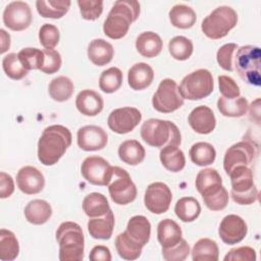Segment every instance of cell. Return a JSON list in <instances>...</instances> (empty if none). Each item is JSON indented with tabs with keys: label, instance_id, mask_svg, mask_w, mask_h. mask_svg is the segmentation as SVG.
I'll use <instances>...</instances> for the list:
<instances>
[{
	"label": "cell",
	"instance_id": "obj_48",
	"mask_svg": "<svg viewBox=\"0 0 261 261\" xmlns=\"http://www.w3.org/2000/svg\"><path fill=\"white\" fill-rule=\"evenodd\" d=\"M161 251L166 261H182L190 254V246L186 240L181 239L175 246L167 249L162 248Z\"/></svg>",
	"mask_w": 261,
	"mask_h": 261
},
{
	"label": "cell",
	"instance_id": "obj_7",
	"mask_svg": "<svg viewBox=\"0 0 261 261\" xmlns=\"http://www.w3.org/2000/svg\"><path fill=\"white\" fill-rule=\"evenodd\" d=\"M232 200L240 205H251L258 200V190L254 185L253 171L248 166L240 165L229 172Z\"/></svg>",
	"mask_w": 261,
	"mask_h": 261
},
{
	"label": "cell",
	"instance_id": "obj_30",
	"mask_svg": "<svg viewBox=\"0 0 261 261\" xmlns=\"http://www.w3.org/2000/svg\"><path fill=\"white\" fill-rule=\"evenodd\" d=\"M71 2L68 0H38L36 7L38 13L45 18H61L67 13Z\"/></svg>",
	"mask_w": 261,
	"mask_h": 261
},
{
	"label": "cell",
	"instance_id": "obj_42",
	"mask_svg": "<svg viewBox=\"0 0 261 261\" xmlns=\"http://www.w3.org/2000/svg\"><path fill=\"white\" fill-rule=\"evenodd\" d=\"M194 47L190 39L184 36H175L168 43V51L176 60H187L191 57Z\"/></svg>",
	"mask_w": 261,
	"mask_h": 261
},
{
	"label": "cell",
	"instance_id": "obj_36",
	"mask_svg": "<svg viewBox=\"0 0 261 261\" xmlns=\"http://www.w3.org/2000/svg\"><path fill=\"white\" fill-rule=\"evenodd\" d=\"M48 91L50 97L57 102L67 101L73 94L74 86L71 80L64 75H59L53 79L49 86Z\"/></svg>",
	"mask_w": 261,
	"mask_h": 261
},
{
	"label": "cell",
	"instance_id": "obj_40",
	"mask_svg": "<svg viewBox=\"0 0 261 261\" xmlns=\"http://www.w3.org/2000/svg\"><path fill=\"white\" fill-rule=\"evenodd\" d=\"M19 253V245L15 234L8 229L0 230V259L2 261H12Z\"/></svg>",
	"mask_w": 261,
	"mask_h": 261
},
{
	"label": "cell",
	"instance_id": "obj_39",
	"mask_svg": "<svg viewBox=\"0 0 261 261\" xmlns=\"http://www.w3.org/2000/svg\"><path fill=\"white\" fill-rule=\"evenodd\" d=\"M248 101L244 97L236 99H226L220 97L217 101V108L223 116L227 117H242L247 113Z\"/></svg>",
	"mask_w": 261,
	"mask_h": 261
},
{
	"label": "cell",
	"instance_id": "obj_9",
	"mask_svg": "<svg viewBox=\"0 0 261 261\" xmlns=\"http://www.w3.org/2000/svg\"><path fill=\"white\" fill-rule=\"evenodd\" d=\"M152 105L155 110L161 113L173 112L184 105V98L179 94L175 81L164 79L160 82L153 95Z\"/></svg>",
	"mask_w": 261,
	"mask_h": 261
},
{
	"label": "cell",
	"instance_id": "obj_5",
	"mask_svg": "<svg viewBox=\"0 0 261 261\" xmlns=\"http://www.w3.org/2000/svg\"><path fill=\"white\" fill-rule=\"evenodd\" d=\"M237 22L238 14L236 10L222 5L216 7L202 20L201 30L207 38L218 40L225 37L237 25Z\"/></svg>",
	"mask_w": 261,
	"mask_h": 261
},
{
	"label": "cell",
	"instance_id": "obj_45",
	"mask_svg": "<svg viewBox=\"0 0 261 261\" xmlns=\"http://www.w3.org/2000/svg\"><path fill=\"white\" fill-rule=\"evenodd\" d=\"M195 185L197 191L202 194L203 192L214 186L222 185V178L216 169L204 168L198 172Z\"/></svg>",
	"mask_w": 261,
	"mask_h": 261
},
{
	"label": "cell",
	"instance_id": "obj_3",
	"mask_svg": "<svg viewBox=\"0 0 261 261\" xmlns=\"http://www.w3.org/2000/svg\"><path fill=\"white\" fill-rule=\"evenodd\" d=\"M56 241L59 245V260L82 261L84 259L85 238L77 223L62 222L56 230Z\"/></svg>",
	"mask_w": 261,
	"mask_h": 261
},
{
	"label": "cell",
	"instance_id": "obj_26",
	"mask_svg": "<svg viewBox=\"0 0 261 261\" xmlns=\"http://www.w3.org/2000/svg\"><path fill=\"white\" fill-rule=\"evenodd\" d=\"M125 232L143 247L147 245L151 237V223L143 215L133 216L126 225Z\"/></svg>",
	"mask_w": 261,
	"mask_h": 261
},
{
	"label": "cell",
	"instance_id": "obj_52",
	"mask_svg": "<svg viewBox=\"0 0 261 261\" xmlns=\"http://www.w3.org/2000/svg\"><path fill=\"white\" fill-rule=\"evenodd\" d=\"M256 252L253 248L248 246H242L229 250L224 256V261H255Z\"/></svg>",
	"mask_w": 261,
	"mask_h": 261
},
{
	"label": "cell",
	"instance_id": "obj_4",
	"mask_svg": "<svg viewBox=\"0 0 261 261\" xmlns=\"http://www.w3.org/2000/svg\"><path fill=\"white\" fill-rule=\"evenodd\" d=\"M141 137L149 146L157 148L168 145L179 146L181 143V136L177 126L169 120L157 118H150L142 124Z\"/></svg>",
	"mask_w": 261,
	"mask_h": 261
},
{
	"label": "cell",
	"instance_id": "obj_24",
	"mask_svg": "<svg viewBox=\"0 0 261 261\" xmlns=\"http://www.w3.org/2000/svg\"><path fill=\"white\" fill-rule=\"evenodd\" d=\"M87 53L92 63L98 66H103L112 60L114 49L113 46L104 39H94L90 42Z\"/></svg>",
	"mask_w": 261,
	"mask_h": 261
},
{
	"label": "cell",
	"instance_id": "obj_2",
	"mask_svg": "<svg viewBox=\"0 0 261 261\" xmlns=\"http://www.w3.org/2000/svg\"><path fill=\"white\" fill-rule=\"evenodd\" d=\"M140 15V3L133 0L115 1L110 9L104 24V34L113 40L123 38L128 29Z\"/></svg>",
	"mask_w": 261,
	"mask_h": 261
},
{
	"label": "cell",
	"instance_id": "obj_6",
	"mask_svg": "<svg viewBox=\"0 0 261 261\" xmlns=\"http://www.w3.org/2000/svg\"><path fill=\"white\" fill-rule=\"evenodd\" d=\"M261 50L257 46L246 45L238 48L234 56V68L240 77L247 84L259 87Z\"/></svg>",
	"mask_w": 261,
	"mask_h": 261
},
{
	"label": "cell",
	"instance_id": "obj_55",
	"mask_svg": "<svg viewBox=\"0 0 261 261\" xmlns=\"http://www.w3.org/2000/svg\"><path fill=\"white\" fill-rule=\"evenodd\" d=\"M0 35H1V51L0 52L3 54L10 47V36L3 29L0 30Z\"/></svg>",
	"mask_w": 261,
	"mask_h": 261
},
{
	"label": "cell",
	"instance_id": "obj_20",
	"mask_svg": "<svg viewBox=\"0 0 261 261\" xmlns=\"http://www.w3.org/2000/svg\"><path fill=\"white\" fill-rule=\"evenodd\" d=\"M75 106L82 114L86 116H96L102 111L104 101L99 93L94 90L86 89L77 94Z\"/></svg>",
	"mask_w": 261,
	"mask_h": 261
},
{
	"label": "cell",
	"instance_id": "obj_43",
	"mask_svg": "<svg viewBox=\"0 0 261 261\" xmlns=\"http://www.w3.org/2000/svg\"><path fill=\"white\" fill-rule=\"evenodd\" d=\"M17 55L20 63L27 70L41 69L44 63V52L38 48H23L17 53Z\"/></svg>",
	"mask_w": 261,
	"mask_h": 261
},
{
	"label": "cell",
	"instance_id": "obj_31",
	"mask_svg": "<svg viewBox=\"0 0 261 261\" xmlns=\"http://www.w3.org/2000/svg\"><path fill=\"white\" fill-rule=\"evenodd\" d=\"M83 210L87 216L101 217L104 216L109 210L110 206L107 198L101 193H90L83 200Z\"/></svg>",
	"mask_w": 261,
	"mask_h": 261
},
{
	"label": "cell",
	"instance_id": "obj_47",
	"mask_svg": "<svg viewBox=\"0 0 261 261\" xmlns=\"http://www.w3.org/2000/svg\"><path fill=\"white\" fill-rule=\"evenodd\" d=\"M77 5L82 17L87 20L99 18L103 11V1L101 0H77Z\"/></svg>",
	"mask_w": 261,
	"mask_h": 261
},
{
	"label": "cell",
	"instance_id": "obj_23",
	"mask_svg": "<svg viewBox=\"0 0 261 261\" xmlns=\"http://www.w3.org/2000/svg\"><path fill=\"white\" fill-rule=\"evenodd\" d=\"M181 234L180 226L172 219L165 218L158 223L157 239L163 249L175 246L182 239Z\"/></svg>",
	"mask_w": 261,
	"mask_h": 261
},
{
	"label": "cell",
	"instance_id": "obj_16",
	"mask_svg": "<svg viewBox=\"0 0 261 261\" xmlns=\"http://www.w3.org/2000/svg\"><path fill=\"white\" fill-rule=\"evenodd\" d=\"M248 232V226L245 220L236 214L224 216L219 224L218 233L223 243L234 245L242 242Z\"/></svg>",
	"mask_w": 261,
	"mask_h": 261
},
{
	"label": "cell",
	"instance_id": "obj_1",
	"mask_svg": "<svg viewBox=\"0 0 261 261\" xmlns=\"http://www.w3.org/2000/svg\"><path fill=\"white\" fill-rule=\"evenodd\" d=\"M71 141L72 136L67 127L61 124L47 126L38 142V159L46 166L54 165L64 155Z\"/></svg>",
	"mask_w": 261,
	"mask_h": 261
},
{
	"label": "cell",
	"instance_id": "obj_17",
	"mask_svg": "<svg viewBox=\"0 0 261 261\" xmlns=\"http://www.w3.org/2000/svg\"><path fill=\"white\" fill-rule=\"evenodd\" d=\"M77 145L84 151H98L103 149L107 142L106 132L98 125H85L77 130Z\"/></svg>",
	"mask_w": 261,
	"mask_h": 261
},
{
	"label": "cell",
	"instance_id": "obj_49",
	"mask_svg": "<svg viewBox=\"0 0 261 261\" xmlns=\"http://www.w3.org/2000/svg\"><path fill=\"white\" fill-rule=\"evenodd\" d=\"M238 45L236 43H227L221 46L216 54V59L221 68L227 71L233 70V63H232V55L234 51H237Z\"/></svg>",
	"mask_w": 261,
	"mask_h": 261
},
{
	"label": "cell",
	"instance_id": "obj_51",
	"mask_svg": "<svg viewBox=\"0 0 261 261\" xmlns=\"http://www.w3.org/2000/svg\"><path fill=\"white\" fill-rule=\"evenodd\" d=\"M218 85H219V92L222 95L221 97L226 99H236L240 97V94H241L240 88L232 77L228 75H219Z\"/></svg>",
	"mask_w": 261,
	"mask_h": 261
},
{
	"label": "cell",
	"instance_id": "obj_8",
	"mask_svg": "<svg viewBox=\"0 0 261 261\" xmlns=\"http://www.w3.org/2000/svg\"><path fill=\"white\" fill-rule=\"evenodd\" d=\"M214 89L212 73L205 68H200L187 74L178 87L179 94L184 99L201 100L209 96Z\"/></svg>",
	"mask_w": 261,
	"mask_h": 261
},
{
	"label": "cell",
	"instance_id": "obj_38",
	"mask_svg": "<svg viewBox=\"0 0 261 261\" xmlns=\"http://www.w3.org/2000/svg\"><path fill=\"white\" fill-rule=\"evenodd\" d=\"M189 155L192 162L196 165L207 166L215 161L216 151L211 144L206 142H198L191 147Z\"/></svg>",
	"mask_w": 261,
	"mask_h": 261
},
{
	"label": "cell",
	"instance_id": "obj_37",
	"mask_svg": "<svg viewBox=\"0 0 261 261\" xmlns=\"http://www.w3.org/2000/svg\"><path fill=\"white\" fill-rule=\"evenodd\" d=\"M174 212L181 221L192 222L199 217L201 206L197 199L193 197H182L176 202Z\"/></svg>",
	"mask_w": 261,
	"mask_h": 261
},
{
	"label": "cell",
	"instance_id": "obj_54",
	"mask_svg": "<svg viewBox=\"0 0 261 261\" xmlns=\"http://www.w3.org/2000/svg\"><path fill=\"white\" fill-rule=\"evenodd\" d=\"M89 258L91 261H110L111 253L106 246L98 245L91 250Z\"/></svg>",
	"mask_w": 261,
	"mask_h": 261
},
{
	"label": "cell",
	"instance_id": "obj_28",
	"mask_svg": "<svg viewBox=\"0 0 261 261\" xmlns=\"http://www.w3.org/2000/svg\"><path fill=\"white\" fill-rule=\"evenodd\" d=\"M146 151L142 144L137 140H126L118 147L120 160L128 165H138L145 159Z\"/></svg>",
	"mask_w": 261,
	"mask_h": 261
},
{
	"label": "cell",
	"instance_id": "obj_32",
	"mask_svg": "<svg viewBox=\"0 0 261 261\" xmlns=\"http://www.w3.org/2000/svg\"><path fill=\"white\" fill-rule=\"evenodd\" d=\"M169 19L173 27L186 30L195 24L197 15L192 7L185 4H176L169 10Z\"/></svg>",
	"mask_w": 261,
	"mask_h": 261
},
{
	"label": "cell",
	"instance_id": "obj_44",
	"mask_svg": "<svg viewBox=\"0 0 261 261\" xmlns=\"http://www.w3.org/2000/svg\"><path fill=\"white\" fill-rule=\"evenodd\" d=\"M2 67L8 77L16 81L23 79L29 73V70H27L20 63L16 53L5 55L2 60Z\"/></svg>",
	"mask_w": 261,
	"mask_h": 261
},
{
	"label": "cell",
	"instance_id": "obj_35",
	"mask_svg": "<svg viewBox=\"0 0 261 261\" xmlns=\"http://www.w3.org/2000/svg\"><path fill=\"white\" fill-rule=\"evenodd\" d=\"M115 248L122 259L136 260L141 256L143 246L134 241L125 231H123L116 237Z\"/></svg>",
	"mask_w": 261,
	"mask_h": 261
},
{
	"label": "cell",
	"instance_id": "obj_25",
	"mask_svg": "<svg viewBox=\"0 0 261 261\" xmlns=\"http://www.w3.org/2000/svg\"><path fill=\"white\" fill-rule=\"evenodd\" d=\"M163 47L160 36L154 32H144L136 40V49L144 57L152 58L157 56Z\"/></svg>",
	"mask_w": 261,
	"mask_h": 261
},
{
	"label": "cell",
	"instance_id": "obj_29",
	"mask_svg": "<svg viewBox=\"0 0 261 261\" xmlns=\"http://www.w3.org/2000/svg\"><path fill=\"white\" fill-rule=\"evenodd\" d=\"M160 161L162 165L171 172H178L186 165V157L178 146L168 145L160 150Z\"/></svg>",
	"mask_w": 261,
	"mask_h": 261
},
{
	"label": "cell",
	"instance_id": "obj_46",
	"mask_svg": "<svg viewBox=\"0 0 261 261\" xmlns=\"http://www.w3.org/2000/svg\"><path fill=\"white\" fill-rule=\"evenodd\" d=\"M60 33L57 27L52 23H44L39 30L40 44L45 49H53L59 43Z\"/></svg>",
	"mask_w": 261,
	"mask_h": 261
},
{
	"label": "cell",
	"instance_id": "obj_50",
	"mask_svg": "<svg viewBox=\"0 0 261 261\" xmlns=\"http://www.w3.org/2000/svg\"><path fill=\"white\" fill-rule=\"evenodd\" d=\"M43 52L44 63L40 70L47 74H53L57 72L62 63L60 53L55 49H43Z\"/></svg>",
	"mask_w": 261,
	"mask_h": 261
},
{
	"label": "cell",
	"instance_id": "obj_13",
	"mask_svg": "<svg viewBox=\"0 0 261 261\" xmlns=\"http://www.w3.org/2000/svg\"><path fill=\"white\" fill-rule=\"evenodd\" d=\"M172 194L169 187L161 181L150 184L145 192L144 203L146 208L154 214L165 213L171 204Z\"/></svg>",
	"mask_w": 261,
	"mask_h": 261
},
{
	"label": "cell",
	"instance_id": "obj_14",
	"mask_svg": "<svg viewBox=\"0 0 261 261\" xmlns=\"http://www.w3.org/2000/svg\"><path fill=\"white\" fill-rule=\"evenodd\" d=\"M142 120V113L135 107H122L110 112L107 124L109 128L119 135L127 134Z\"/></svg>",
	"mask_w": 261,
	"mask_h": 261
},
{
	"label": "cell",
	"instance_id": "obj_34",
	"mask_svg": "<svg viewBox=\"0 0 261 261\" xmlns=\"http://www.w3.org/2000/svg\"><path fill=\"white\" fill-rule=\"evenodd\" d=\"M201 195L206 207L212 211H220L228 204V193L222 185L214 186Z\"/></svg>",
	"mask_w": 261,
	"mask_h": 261
},
{
	"label": "cell",
	"instance_id": "obj_21",
	"mask_svg": "<svg viewBox=\"0 0 261 261\" xmlns=\"http://www.w3.org/2000/svg\"><path fill=\"white\" fill-rule=\"evenodd\" d=\"M154 79L153 68L145 62L134 64L127 72L128 86L135 91H141L148 88Z\"/></svg>",
	"mask_w": 261,
	"mask_h": 261
},
{
	"label": "cell",
	"instance_id": "obj_22",
	"mask_svg": "<svg viewBox=\"0 0 261 261\" xmlns=\"http://www.w3.org/2000/svg\"><path fill=\"white\" fill-rule=\"evenodd\" d=\"M114 214L111 209L101 217H93L88 221V231L93 239L109 240L114 228Z\"/></svg>",
	"mask_w": 261,
	"mask_h": 261
},
{
	"label": "cell",
	"instance_id": "obj_18",
	"mask_svg": "<svg viewBox=\"0 0 261 261\" xmlns=\"http://www.w3.org/2000/svg\"><path fill=\"white\" fill-rule=\"evenodd\" d=\"M17 188L27 195L40 193L45 187V177L36 167L28 165L21 167L16 174Z\"/></svg>",
	"mask_w": 261,
	"mask_h": 261
},
{
	"label": "cell",
	"instance_id": "obj_53",
	"mask_svg": "<svg viewBox=\"0 0 261 261\" xmlns=\"http://www.w3.org/2000/svg\"><path fill=\"white\" fill-rule=\"evenodd\" d=\"M14 192V181L11 175L2 171L0 173V198L10 197Z\"/></svg>",
	"mask_w": 261,
	"mask_h": 261
},
{
	"label": "cell",
	"instance_id": "obj_12",
	"mask_svg": "<svg viewBox=\"0 0 261 261\" xmlns=\"http://www.w3.org/2000/svg\"><path fill=\"white\" fill-rule=\"evenodd\" d=\"M257 156V149L253 143L241 141L230 146L223 158V168L227 174L237 166H249Z\"/></svg>",
	"mask_w": 261,
	"mask_h": 261
},
{
	"label": "cell",
	"instance_id": "obj_33",
	"mask_svg": "<svg viewBox=\"0 0 261 261\" xmlns=\"http://www.w3.org/2000/svg\"><path fill=\"white\" fill-rule=\"evenodd\" d=\"M218 257L219 249L215 241L203 238L195 243L192 250L194 261H217Z\"/></svg>",
	"mask_w": 261,
	"mask_h": 261
},
{
	"label": "cell",
	"instance_id": "obj_15",
	"mask_svg": "<svg viewBox=\"0 0 261 261\" xmlns=\"http://www.w3.org/2000/svg\"><path fill=\"white\" fill-rule=\"evenodd\" d=\"M32 18L31 7L23 1H12L3 11V22L12 31L20 32L28 29L32 22Z\"/></svg>",
	"mask_w": 261,
	"mask_h": 261
},
{
	"label": "cell",
	"instance_id": "obj_27",
	"mask_svg": "<svg viewBox=\"0 0 261 261\" xmlns=\"http://www.w3.org/2000/svg\"><path fill=\"white\" fill-rule=\"evenodd\" d=\"M52 215L51 205L41 199L30 201L24 208L25 219L33 224L40 225L47 222Z\"/></svg>",
	"mask_w": 261,
	"mask_h": 261
},
{
	"label": "cell",
	"instance_id": "obj_11",
	"mask_svg": "<svg viewBox=\"0 0 261 261\" xmlns=\"http://www.w3.org/2000/svg\"><path fill=\"white\" fill-rule=\"evenodd\" d=\"M81 172L84 178L92 185L108 186L113 175V166L100 156H89L83 161Z\"/></svg>",
	"mask_w": 261,
	"mask_h": 261
},
{
	"label": "cell",
	"instance_id": "obj_41",
	"mask_svg": "<svg viewBox=\"0 0 261 261\" xmlns=\"http://www.w3.org/2000/svg\"><path fill=\"white\" fill-rule=\"evenodd\" d=\"M122 79V72L118 67H109L102 71L99 77V87L104 93H114L121 87Z\"/></svg>",
	"mask_w": 261,
	"mask_h": 261
},
{
	"label": "cell",
	"instance_id": "obj_10",
	"mask_svg": "<svg viewBox=\"0 0 261 261\" xmlns=\"http://www.w3.org/2000/svg\"><path fill=\"white\" fill-rule=\"evenodd\" d=\"M111 200L118 205H126L137 197V188L128 172L119 167L113 166V175L108 185Z\"/></svg>",
	"mask_w": 261,
	"mask_h": 261
},
{
	"label": "cell",
	"instance_id": "obj_19",
	"mask_svg": "<svg viewBox=\"0 0 261 261\" xmlns=\"http://www.w3.org/2000/svg\"><path fill=\"white\" fill-rule=\"evenodd\" d=\"M188 121L190 126L201 135L212 133L216 125V118L212 109L205 105L194 108L189 114Z\"/></svg>",
	"mask_w": 261,
	"mask_h": 261
}]
</instances>
